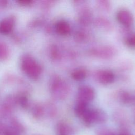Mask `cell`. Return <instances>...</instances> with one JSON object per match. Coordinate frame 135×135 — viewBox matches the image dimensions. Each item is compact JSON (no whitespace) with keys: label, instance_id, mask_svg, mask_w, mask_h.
I'll return each mask as SVG.
<instances>
[{"label":"cell","instance_id":"cell-7","mask_svg":"<svg viewBox=\"0 0 135 135\" xmlns=\"http://www.w3.org/2000/svg\"><path fill=\"white\" fill-rule=\"evenodd\" d=\"M121 99L124 103H130L133 102V100H135V97L127 92H123L120 95Z\"/></svg>","mask_w":135,"mask_h":135},{"label":"cell","instance_id":"cell-2","mask_svg":"<svg viewBox=\"0 0 135 135\" xmlns=\"http://www.w3.org/2000/svg\"><path fill=\"white\" fill-rule=\"evenodd\" d=\"M116 18L121 24L126 27L131 26L133 22L132 14L128 10L125 9L119 11L117 13Z\"/></svg>","mask_w":135,"mask_h":135},{"label":"cell","instance_id":"cell-5","mask_svg":"<svg viewBox=\"0 0 135 135\" xmlns=\"http://www.w3.org/2000/svg\"><path fill=\"white\" fill-rule=\"evenodd\" d=\"M86 73L83 69H76L71 73L72 78L76 81H81L86 77Z\"/></svg>","mask_w":135,"mask_h":135},{"label":"cell","instance_id":"cell-8","mask_svg":"<svg viewBox=\"0 0 135 135\" xmlns=\"http://www.w3.org/2000/svg\"><path fill=\"white\" fill-rule=\"evenodd\" d=\"M127 45L131 48H135V33L130 35L126 39Z\"/></svg>","mask_w":135,"mask_h":135},{"label":"cell","instance_id":"cell-10","mask_svg":"<svg viewBox=\"0 0 135 135\" xmlns=\"http://www.w3.org/2000/svg\"><path fill=\"white\" fill-rule=\"evenodd\" d=\"M20 3H22L23 4H28V3H30V1H20Z\"/></svg>","mask_w":135,"mask_h":135},{"label":"cell","instance_id":"cell-9","mask_svg":"<svg viewBox=\"0 0 135 135\" xmlns=\"http://www.w3.org/2000/svg\"><path fill=\"white\" fill-rule=\"evenodd\" d=\"M100 135H114L113 133L108 131H103L101 132Z\"/></svg>","mask_w":135,"mask_h":135},{"label":"cell","instance_id":"cell-6","mask_svg":"<svg viewBox=\"0 0 135 135\" xmlns=\"http://www.w3.org/2000/svg\"><path fill=\"white\" fill-rule=\"evenodd\" d=\"M13 26L12 22L9 20H6L3 21L0 24V31L3 33L9 32Z\"/></svg>","mask_w":135,"mask_h":135},{"label":"cell","instance_id":"cell-3","mask_svg":"<svg viewBox=\"0 0 135 135\" xmlns=\"http://www.w3.org/2000/svg\"><path fill=\"white\" fill-rule=\"evenodd\" d=\"M98 78L99 82L103 84H108L112 83L115 79L113 73L109 70H102L100 71Z\"/></svg>","mask_w":135,"mask_h":135},{"label":"cell","instance_id":"cell-1","mask_svg":"<svg viewBox=\"0 0 135 135\" xmlns=\"http://www.w3.org/2000/svg\"><path fill=\"white\" fill-rule=\"evenodd\" d=\"M95 96V92L93 88L89 85L81 86L77 92L78 101L82 102L88 104V102L92 101Z\"/></svg>","mask_w":135,"mask_h":135},{"label":"cell","instance_id":"cell-4","mask_svg":"<svg viewBox=\"0 0 135 135\" xmlns=\"http://www.w3.org/2000/svg\"><path fill=\"white\" fill-rule=\"evenodd\" d=\"M56 32L62 36H66L71 32V27L68 22L64 20L57 22L55 25Z\"/></svg>","mask_w":135,"mask_h":135}]
</instances>
